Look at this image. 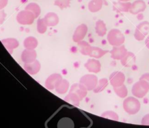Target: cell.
<instances>
[{"label":"cell","instance_id":"obj_1","mask_svg":"<svg viewBox=\"0 0 149 128\" xmlns=\"http://www.w3.org/2000/svg\"><path fill=\"white\" fill-rule=\"evenodd\" d=\"M124 111L129 115H134L138 113L141 108L140 102L134 97H128L123 102Z\"/></svg>","mask_w":149,"mask_h":128},{"label":"cell","instance_id":"obj_2","mask_svg":"<svg viewBox=\"0 0 149 128\" xmlns=\"http://www.w3.org/2000/svg\"><path fill=\"white\" fill-rule=\"evenodd\" d=\"M149 91V83L144 80L139 79L132 88V93L136 98H143Z\"/></svg>","mask_w":149,"mask_h":128},{"label":"cell","instance_id":"obj_3","mask_svg":"<svg viewBox=\"0 0 149 128\" xmlns=\"http://www.w3.org/2000/svg\"><path fill=\"white\" fill-rule=\"evenodd\" d=\"M107 40L109 44L113 46H119L123 45L125 41L123 34L117 29H111L107 34Z\"/></svg>","mask_w":149,"mask_h":128},{"label":"cell","instance_id":"obj_4","mask_svg":"<svg viewBox=\"0 0 149 128\" xmlns=\"http://www.w3.org/2000/svg\"><path fill=\"white\" fill-rule=\"evenodd\" d=\"M35 19L34 15L31 11L26 9L19 12L16 16L17 22L23 25L31 24Z\"/></svg>","mask_w":149,"mask_h":128},{"label":"cell","instance_id":"obj_5","mask_svg":"<svg viewBox=\"0 0 149 128\" xmlns=\"http://www.w3.org/2000/svg\"><path fill=\"white\" fill-rule=\"evenodd\" d=\"M149 33V22L143 21L139 23L134 31V37L137 41L143 40Z\"/></svg>","mask_w":149,"mask_h":128},{"label":"cell","instance_id":"obj_6","mask_svg":"<svg viewBox=\"0 0 149 128\" xmlns=\"http://www.w3.org/2000/svg\"><path fill=\"white\" fill-rule=\"evenodd\" d=\"M80 83L84 85L87 90H93L98 83V78L95 75L87 74L80 78Z\"/></svg>","mask_w":149,"mask_h":128},{"label":"cell","instance_id":"obj_7","mask_svg":"<svg viewBox=\"0 0 149 128\" xmlns=\"http://www.w3.org/2000/svg\"><path fill=\"white\" fill-rule=\"evenodd\" d=\"M125 76L123 73L119 71H115L109 76L110 84L113 87H119L124 84Z\"/></svg>","mask_w":149,"mask_h":128},{"label":"cell","instance_id":"obj_8","mask_svg":"<svg viewBox=\"0 0 149 128\" xmlns=\"http://www.w3.org/2000/svg\"><path fill=\"white\" fill-rule=\"evenodd\" d=\"M127 52L125 45H121L113 47V48L109 51V53L112 59L115 60H120L126 55Z\"/></svg>","mask_w":149,"mask_h":128},{"label":"cell","instance_id":"obj_9","mask_svg":"<svg viewBox=\"0 0 149 128\" xmlns=\"http://www.w3.org/2000/svg\"><path fill=\"white\" fill-rule=\"evenodd\" d=\"M62 76L59 74L54 73L49 76L45 82V87L48 90H53L62 81Z\"/></svg>","mask_w":149,"mask_h":128},{"label":"cell","instance_id":"obj_10","mask_svg":"<svg viewBox=\"0 0 149 128\" xmlns=\"http://www.w3.org/2000/svg\"><path fill=\"white\" fill-rule=\"evenodd\" d=\"M88 28L86 24H81L77 27L76 29L74 34L73 35V40L76 42H78L84 38L87 33Z\"/></svg>","mask_w":149,"mask_h":128},{"label":"cell","instance_id":"obj_11","mask_svg":"<svg viewBox=\"0 0 149 128\" xmlns=\"http://www.w3.org/2000/svg\"><path fill=\"white\" fill-rule=\"evenodd\" d=\"M146 3L144 1L136 0L132 3L129 12L132 15H137L139 13L144 12L146 9Z\"/></svg>","mask_w":149,"mask_h":128},{"label":"cell","instance_id":"obj_12","mask_svg":"<svg viewBox=\"0 0 149 128\" xmlns=\"http://www.w3.org/2000/svg\"><path fill=\"white\" fill-rule=\"evenodd\" d=\"M73 93H75L80 98V100L83 99L84 98L87 93V90L86 87L83 85L81 83H76L72 86L70 91Z\"/></svg>","mask_w":149,"mask_h":128},{"label":"cell","instance_id":"obj_13","mask_svg":"<svg viewBox=\"0 0 149 128\" xmlns=\"http://www.w3.org/2000/svg\"><path fill=\"white\" fill-rule=\"evenodd\" d=\"M84 66L88 72L97 73L101 70V63L99 61L95 59H90L84 64Z\"/></svg>","mask_w":149,"mask_h":128},{"label":"cell","instance_id":"obj_14","mask_svg":"<svg viewBox=\"0 0 149 128\" xmlns=\"http://www.w3.org/2000/svg\"><path fill=\"white\" fill-rule=\"evenodd\" d=\"M37 56L36 52L34 49H24L21 55L22 61L25 63H31L36 60Z\"/></svg>","mask_w":149,"mask_h":128},{"label":"cell","instance_id":"obj_15","mask_svg":"<svg viewBox=\"0 0 149 128\" xmlns=\"http://www.w3.org/2000/svg\"><path fill=\"white\" fill-rule=\"evenodd\" d=\"M103 4L107 5L108 3L105 0H91L88 2V8L91 12H97L101 9Z\"/></svg>","mask_w":149,"mask_h":128},{"label":"cell","instance_id":"obj_16","mask_svg":"<svg viewBox=\"0 0 149 128\" xmlns=\"http://www.w3.org/2000/svg\"><path fill=\"white\" fill-rule=\"evenodd\" d=\"M24 69L29 74H35L38 73L40 69V63L38 61L35 60L31 63H25Z\"/></svg>","mask_w":149,"mask_h":128},{"label":"cell","instance_id":"obj_17","mask_svg":"<svg viewBox=\"0 0 149 128\" xmlns=\"http://www.w3.org/2000/svg\"><path fill=\"white\" fill-rule=\"evenodd\" d=\"M136 56L132 52H127L126 55L120 59L121 64L125 67H131L135 64Z\"/></svg>","mask_w":149,"mask_h":128},{"label":"cell","instance_id":"obj_18","mask_svg":"<svg viewBox=\"0 0 149 128\" xmlns=\"http://www.w3.org/2000/svg\"><path fill=\"white\" fill-rule=\"evenodd\" d=\"M3 45L7 49V50L12 54L13 50L19 46V42L15 38H8L1 40Z\"/></svg>","mask_w":149,"mask_h":128},{"label":"cell","instance_id":"obj_19","mask_svg":"<svg viewBox=\"0 0 149 128\" xmlns=\"http://www.w3.org/2000/svg\"><path fill=\"white\" fill-rule=\"evenodd\" d=\"M48 26H55L59 23V17L58 15L54 12L47 13L44 18Z\"/></svg>","mask_w":149,"mask_h":128},{"label":"cell","instance_id":"obj_20","mask_svg":"<svg viewBox=\"0 0 149 128\" xmlns=\"http://www.w3.org/2000/svg\"><path fill=\"white\" fill-rule=\"evenodd\" d=\"M113 8L119 12H129L132 3L129 2H114Z\"/></svg>","mask_w":149,"mask_h":128},{"label":"cell","instance_id":"obj_21","mask_svg":"<svg viewBox=\"0 0 149 128\" xmlns=\"http://www.w3.org/2000/svg\"><path fill=\"white\" fill-rule=\"evenodd\" d=\"M95 32L100 37L104 36L107 33V27L105 23L102 20H98L95 23Z\"/></svg>","mask_w":149,"mask_h":128},{"label":"cell","instance_id":"obj_22","mask_svg":"<svg viewBox=\"0 0 149 128\" xmlns=\"http://www.w3.org/2000/svg\"><path fill=\"white\" fill-rule=\"evenodd\" d=\"M108 52V51L104 50L99 47H91V49L88 56L95 58H100Z\"/></svg>","mask_w":149,"mask_h":128},{"label":"cell","instance_id":"obj_23","mask_svg":"<svg viewBox=\"0 0 149 128\" xmlns=\"http://www.w3.org/2000/svg\"><path fill=\"white\" fill-rule=\"evenodd\" d=\"M23 44L26 49H34L37 46L38 41L35 37L30 36L25 38V40H24Z\"/></svg>","mask_w":149,"mask_h":128},{"label":"cell","instance_id":"obj_24","mask_svg":"<svg viewBox=\"0 0 149 128\" xmlns=\"http://www.w3.org/2000/svg\"><path fill=\"white\" fill-rule=\"evenodd\" d=\"M115 93L119 97L122 98H125L127 95L128 91L126 86L123 84L119 87H113Z\"/></svg>","mask_w":149,"mask_h":128},{"label":"cell","instance_id":"obj_25","mask_svg":"<svg viewBox=\"0 0 149 128\" xmlns=\"http://www.w3.org/2000/svg\"><path fill=\"white\" fill-rule=\"evenodd\" d=\"M65 101L75 106H78L79 105L80 99L75 93L69 92V94L65 98Z\"/></svg>","mask_w":149,"mask_h":128},{"label":"cell","instance_id":"obj_26","mask_svg":"<svg viewBox=\"0 0 149 128\" xmlns=\"http://www.w3.org/2000/svg\"><path fill=\"white\" fill-rule=\"evenodd\" d=\"M78 45L80 48V52L84 55H89L91 47L87 42L85 41H80L78 42Z\"/></svg>","mask_w":149,"mask_h":128},{"label":"cell","instance_id":"obj_27","mask_svg":"<svg viewBox=\"0 0 149 128\" xmlns=\"http://www.w3.org/2000/svg\"><path fill=\"white\" fill-rule=\"evenodd\" d=\"M108 80L106 78H102L98 81L96 87L93 90L94 93H98L102 91L108 86Z\"/></svg>","mask_w":149,"mask_h":128},{"label":"cell","instance_id":"obj_28","mask_svg":"<svg viewBox=\"0 0 149 128\" xmlns=\"http://www.w3.org/2000/svg\"><path fill=\"white\" fill-rule=\"evenodd\" d=\"M26 10L31 11L35 16V17L37 18L38 17L41 13V9L39 5L36 3H30L25 8Z\"/></svg>","mask_w":149,"mask_h":128},{"label":"cell","instance_id":"obj_29","mask_svg":"<svg viewBox=\"0 0 149 128\" xmlns=\"http://www.w3.org/2000/svg\"><path fill=\"white\" fill-rule=\"evenodd\" d=\"M69 82L65 80V79H62V81L60 82V83L56 87V91L59 93V94H64L65 93L69 88Z\"/></svg>","mask_w":149,"mask_h":128},{"label":"cell","instance_id":"obj_30","mask_svg":"<svg viewBox=\"0 0 149 128\" xmlns=\"http://www.w3.org/2000/svg\"><path fill=\"white\" fill-rule=\"evenodd\" d=\"M47 24H46L44 18L38 19L37 22V31L40 34H44L47 29Z\"/></svg>","mask_w":149,"mask_h":128},{"label":"cell","instance_id":"obj_31","mask_svg":"<svg viewBox=\"0 0 149 128\" xmlns=\"http://www.w3.org/2000/svg\"><path fill=\"white\" fill-rule=\"evenodd\" d=\"M101 116L104 118L109 119L111 120H113L115 121L119 120V116L118 115L112 111H107L103 112L101 114Z\"/></svg>","mask_w":149,"mask_h":128},{"label":"cell","instance_id":"obj_32","mask_svg":"<svg viewBox=\"0 0 149 128\" xmlns=\"http://www.w3.org/2000/svg\"><path fill=\"white\" fill-rule=\"evenodd\" d=\"M70 0H55L54 5L59 7L61 9L69 6Z\"/></svg>","mask_w":149,"mask_h":128},{"label":"cell","instance_id":"obj_33","mask_svg":"<svg viewBox=\"0 0 149 128\" xmlns=\"http://www.w3.org/2000/svg\"><path fill=\"white\" fill-rule=\"evenodd\" d=\"M141 124L142 125H147L149 126V113L144 115L141 121Z\"/></svg>","mask_w":149,"mask_h":128},{"label":"cell","instance_id":"obj_34","mask_svg":"<svg viewBox=\"0 0 149 128\" xmlns=\"http://www.w3.org/2000/svg\"><path fill=\"white\" fill-rule=\"evenodd\" d=\"M6 15L3 10H0V24H2L5 20V18Z\"/></svg>","mask_w":149,"mask_h":128},{"label":"cell","instance_id":"obj_35","mask_svg":"<svg viewBox=\"0 0 149 128\" xmlns=\"http://www.w3.org/2000/svg\"><path fill=\"white\" fill-rule=\"evenodd\" d=\"M139 79L144 80L149 83V73H146L143 74Z\"/></svg>","mask_w":149,"mask_h":128},{"label":"cell","instance_id":"obj_36","mask_svg":"<svg viewBox=\"0 0 149 128\" xmlns=\"http://www.w3.org/2000/svg\"><path fill=\"white\" fill-rule=\"evenodd\" d=\"M8 0H0V10L4 8L8 4Z\"/></svg>","mask_w":149,"mask_h":128},{"label":"cell","instance_id":"obj_37","mask_svg":"<svg viewBox=\"0 0 149 128\" xmlns=\"http://www.w3.org/2000/svg\"><path fill=\"white\" fill-rule=\"evenodd\" d=\"M145 44L146 46L148 49H149V35L147 36V37L145 40Z\"/></svg>","mask_w":149,"mask_h":128},{"label":"cell","instance_id":"obj_38","mask_svg":"<svg viewBox=\"0 0 149 128\" xmlns=\"http://www.w3.org/2000/svg\"><path fill=\"white\" fill-rule=\"evenodd\" d=\"M119 1H121V2H128L130 0H118Z\"/></svg>","mask_w":149,"mask_h":128}]
</instances>
